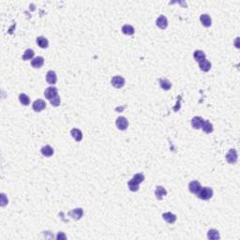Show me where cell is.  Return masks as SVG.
<instances>
[{
  "instance_id": "6da1fadb",
  "label": "cell",
  "mask_w": 240,
  "mask_h": 240,
  "mask_svg": "<svg viewBox=\"0 0 240 240\" xmlns=\"http://www.w3.org/2000/svg\"><path fill=\"white\" fill-rule=\"evenodd\" d=\"M144 180V175L142 173H136L131 180L128 181V186L131 191H137L139 189V185Z\"/></svg>"
},
{
  "instance_id": "7a4b0ae2",
  "label": "cell",
  "mask_w": 240,
  "mask_h": 240,
  "mask_svg": "<svg viewBox=\"0 0 240 240\" xmlns=\"http://www.w3.org/2000/svg\"><path fill=\"white\" fill-rule=\"evenodd\" d=\"M198 197L202 200H209L212 198L213 196V189L211 188L208 187H204L200 189V191L198 192Z\"/></svg>"
},
{
  "instance_id": "3957f363",
  "label": "cell",
  "mask_w": 240,
  "mask_h": 240,
  "mask_svg": "<svg viewBox=\"0 0 240 240\" xmlns=\"http://www.w3.org/2000/svg\"><path fill=\"white\" fill-rule=\"evenodd\" d=\"M44 96H45L46 98H48L49 100H51L52 98H55L56 96H58V90H57L56 87H52V86L48 87V88H46L45 91H44Z\"/></svg>"
},
{
  "instance_id": "277c9868",
  "label": "cell",
  "mask_w": 240,
  "mask_h": 240,
  "mask_svg": "<svg viewBox=\"0 0 240 240\" xmlns=\"http://www.w3.org/2000/svg\"><path fill=\"white\" fill-rule=\"evenodd\" d=\"M226 160L230 164H234L237 161V153L235 149H230L225 157Z\"/></svg>"
},
{
  "instance_id": "5b68a950",
  "label": "cell",
  "mask_w": 240,
  "mask_h": 240,
  "mask_svg": "<svg viewBox=\"0 0 240 240\" xmlns=\"http://www.w3.org/2000/svg\"><path fill=\"white\" fill-rule=\"evenodd\" d=\"M112 85L115 88H121L125 84V79L121 76H114L112 79Z\"/></svg>"
},
{
  "instance_id": "8992f818",
  "label": "cell",
  "mask_w": 240,
  "mask_h": 240,
  "mask_svg": "<svg viewBox=\"0 0 240 240\" xmlns=\"http://www.w3.org/2000/svg\"><path fill=\"white\" fill-rule=\"evenodd\" d=\"M115 124H116V127H117L119 129H121V130L127 129V128H128V122L127 118L124 117V116H119V117L116 119Z\"/></svg>"
},
{
  "instance_id": "52a82bcc",
  "label": "cell",
  "mask_w": 240,
  "mask_h": 240,
  "mask_svg": "<svg viewBox=\"0 0 240 240\" xmlns=\"http://www.w3.org/2000/svg\"><path fill=\"white\" fill-rule=\"evenodd\" d=\"M32 106H33V110L35 112H41L42 110H44L46 108V103L42 99H37V100L34 101Z\"/></svg>"
},
{
  "instance_id": "ba28073f",
  "label": "cell",
  "mask_w": 240,
  "mask_h": 240,
  "mask_svg": "<svg viewBox=\"0 0 240 240\" xmlns=\"http://www.w3.org/2000/svg\"><path fill=\"white\" fill-rule=\"evenodd\" d=\"M202 188L201 184L198 181H191L188 185V189L191 193L193 194H198V192L200 191V189Z\"/></svg>"
},
{
  "instance_id": "9c48e42d",
  "label": "cell",
  "mask_w": 240,
  "mask_h": 240,
  "mask_svg": "<svg viewBox=\"0 0 240 240\" xmlns=\"http://www.w3.org/2000/svg\"><path fill=\"white\" fill-rule=\"evenodd\" d=\"M68 215L74 219H80L83 215V210L82 208H75V209L71 210L70 212H68Z\"/></svg>"
},
{
  "instance_id": "30bf717a",
  "label": "cell",
  "mask_w": 240,
  "mask_h": 240,
  "mask_svg": "<svg viewBox=\"0 0 240 240\" xmlns=\"http://www.w3.org/2000/svg\"><path fill=\"white\" fill-rule=\"evenodd\" d=\"M44 64V58L42 56H37V57H34L31 61V65L33 68H39L43 66Z\"/></svg>"
},
{
  "instance_id": "8fae6325",
  "label": "cell",
  "mask_w": 240,
  "mask_h": 240,
  "mask_svg": "<svg viewBox=\"0 0 240 240\" xmlns=\"http://www.w3.org/2000/svg\"><path fill=\"white\" fill-rule=\"evenodd\" d=\"M46 81L48 83L50 84H54L56 83V81H57V76H56V73L52 70H49L46 74Z\"/></svg>"
},
{
  "instance_id": "7c38bea8",
  "label": "cell",
  "mask_w": 240,
  "mask_h": 240,
  "mask_svg": "<svg viewBox=\"0 0 240 240\" xmlns=\"http://www.w3.org/2000/svg\"><path fill=\"white\" fill-rule=\"evenodd\" d=\"M157 25L160 28V29H165L167 26H168V20L165 16L161 15L159 16L158 19H157V22H156Z\"/></svg>"
},
{
  "instance_id": "4fadbf2b",
  "label": "cell",
  "mask_w": 240,
  "mask_h": 240,
  "mask_svg": "<svg viewBox=\"0 0 240 240\" xmlns=\"http://www.w3.org/2000/svg\"><path fill=\"white\" fill-rule=\"evenodd\" d=\"M200 21H201L202 24L205 27H209L212 24V20L208 14H202L200 16Z\"/></svg>"
},
{
  "instance_id": "5bb4252c",
  "label": "cell",
  "mask_w": 240,
  "mask_h": 240,
  "mask_svg": "<svg viewBox=\"0 0 240 240\" xmlns=\"http://www.w3.org/2000/svg\"><path fill=\"white\" fill-rule=\"evenodd\" d=\"M155 195H156V198L158 200H161L164 196L167 195V191L163 187L158 186V187H157V188L155 190Z\"/></svg>"
},
{
  "instance_id": "9a60e30c",
  "label": "cell",
  "mask_w": 240,
  "mask_h": 240,
  "mask_svg": "<svg viewBox=\"0 0 240 240\" xmlns=\"http://www.w3.org/2000/svg\"><path fill=\"white\" fill-rule=\"evenodd\" d=\"M203 121H204V120H203L202 117H200V116H195V117H193L192 120H191V126H192L194 128H196V129L201 128H202V123H203Z\"/></svg>"
},
{
  "instance_id": "2e32d148",
  "label": "cell",
  "mask_w": 240,
  "mask_h": 240,
  "mask_svg": "<svg viewBox=\"0 0 240 240\" xmlns=\"http://www.w3.org/2000/svg\"><path fill=\"white\" fill-rule=\"evenodd\" d=\"M199 67L201 68V70L206 72L208 70H210L211 68V63L207 60V59H202L199 62Z\"/></svg>"
},
{
  "instance_id": "e0dca14e",
  "label": "cell",
  "mask_w": 240,
  "mask_h": 240,
  "mask_svg": "<svg viewBox=\"0 0 240 240\" xmlns=\"http://www.w3.org/2000/svg\"><path fill=\"white\" fill-rule=\"evenodd\" d=\"M162 218H163V219H164L166 222L171 223V224H172V223H174L175 220H176V216H175L174 214L171 213V212L164 213V214L162 215Z\"/></svg>"
},
{
  "instance_id": "ac0fdd59",
  "label": "cell",
  "mask_w": 240,
  "mask_h": 240,
  "mask_svg": "<svg viewBox=\"0 0 240 240\" xmlns=\"http://www.w3.org/2000/svg\"><path fill=\"white\" fill-rule=\"evenodd\" d=\"M70 134H71L72 138L77 142H80L82 138V133L79 128H72L70 130Z\"/></svg>"
},
{
  "instance_id": "d6986e66",
  "label": "cell",
  "mask_w": 240,
  "mask_h": 240,
  "mask_svg": "<svg viewBox=\"0 0 240 240\" xmlns=\"http://www.w3.org/2000/svg\"><path fill=\"white\" fill-rule=\"evenodd\" d=\"M36 41H37V44H38L40 48H43V49L47 48L48 45H49L48 39L45 38L44 37H38L37 39H36Z\"/></svg>"
},
{
  "instance_id": "ffe728a7",
  "label": "cell",
  "mask_w": 240,
  "mask_h": 240,
  "mask_svg": "<svg viewBox=\"0 0 240 240\" xmlns=\"http://www.w3.org/2000/svg\"><path fill=\"white\" fill-rule=\"evenodd\" d=\"M41 154L44 157H51L53 155V149L50 145H45L41 148Z\"/></svg>"
},
{
  "instance_id": "44dd1931",
  "label": "cell",
  "mask_w": 240,
  "mask_h": 240,
  "mask_svg": "<svg viewBox=\"0 0 240 240\" xmlns=\"http://www.w3.org/2000/svg\"><path fill=\"white\" fill-rule=\"evenodd\" d=\"M122 32L125 34V35H128V36H130V35H133L134 34V28L132 25L130 24H124L122 26Z\"/></svg>"
},
{
  "instance_id": "7402d4cb",
  "label": "cell",
  "mask_w": 240,
  "mask_h": 240,
  "mask_svg": "<svg viewBox=\"0 0 240 240\" xmlns=\"http://www.w3.org/2000/svg\"><path fill=\"white\" fill-rule=\"evenodd\" d=\"M202 130L205 132V133H211L213 131V125L209 122V121H206L204 120L202 125Z\"/></svg>"
},
{
  "instance_id": "603a6c76",
  "label": "cell",
  "mask_w": 240,
  "mask_h": 240,
  "mask_svg": "<svg viewBox=\"0 0 240 240\" xmlns=\"http://www.w3.org/2000/svg\"><path fill=\"white\" fill-rule=\"evenodd\" d=\"M160 87L164 90H169L172 87V83L168 79H159Z\"/></svg>"
},
{
  "instance_id": "cb8c5ba5",
  "label": "cell",
  "mask_w": 240,
  "mask_h": 240,
  "mask_svg": "<svg viewBox=\"0 0 240 240\" xmlns=\"http://www.w3.org/2000/svg\"><path fill=\"white\" fill-rule=\"evenodd\" d=\"M193 56H194V59L197 61V62H200L201 60L202 59H205V53L201 51V50H197L193 52Z\"/></svg>"
},
{
  "instance_id": "d4e9b609",
  "label": "cell",
  "mask_w": 240,
  "mask_h": 240,
  "mask_svg": "<svg viewBox=\"0 0 240 240\" xmlns=\"http://www.w3.org/2000/svg\"><path fill=\"white\" fill-rule=\"evenodd\" d=\"M34 51L31 50V49H27L25 50V52H23V55H22V60L26 61V60H30V59H33L34 57Z\"/></svg>"
},
{
  "instance_id": "484cf974",
  "label": "cell",
  "mask_w": 240,
  "mask_h": 240,
  "mask_svg": "<svg viewBox=\"0 0 240 240\" xmlns=\"http://www.w3.org/2000/svg\"><path fill=\"white\" fill-rule=\"evenodd\" d=\"M19 100H20V102H21L22 105H24V106H27V105H29V103H30V98H28V96H27L26 94H23V93L20 94V96H19Z\"/></svg>"
},
{
  "instance_id": "4316f807",
  "label": "cell",
  "mask_w": 240,
  "mask_h": 240,
  "mask_svg": "<svg viewBox=\"0 0 240 240\" xmlns=\"http://www.w3.org/2000/svg\"><path fill=\"white\" fill-rule=\"evenodd\" d=\"M207 237H208V239H218L220 237V235H219V233L217 230L211 229L207 232Z\"/></svg>"
},
{
  "instance_id": "83f0119b",
  "label": "cell",
  "mask_w": 240,
  "mask_h": 240,
  "mask_svg": "<svg viewBox=\"0 0 240 240\" xmlns=\"http://www.w3.org/2000/svg\"><path fill=\"white\" fill-rule=\"evenodd\" d=\"M60 101H61V99H60V97H59V96H56L55 98H52V99L50 100L51 104H52V106H54V107L59 106V105H60Z\"/></svg>"
},
{
  "instance_id": "f1b7e54d",
  "label": "cell",
  "mask_w": 240,
  "mask_h": 240,
  "mask_svg": "<svg viewBox=\"0 0 240 240\" xmlns=\"http://www.w3.org/2000/svg\"><path fill=\"white\" fill-rule=\"evenodd\" d=\"M8 203V199L6 198V195L4 193L1 194V206H5Z\"/></svg>"
},
{
  "instance_id": "f546056e",
  "label": "cell",
  "mask_w": 240,
  "mask_h": 240,
  "mask_svg": "<svg viewBox=\"0 0 240 240\" xmlns=\"http://www.w3.org/2000/svg\"><path fill=\"white\" fill-rule=\"evenodd\" d=\"M57 239H66V235L63 233V232H59L56 236Z\"/></svg>"
}]
</instances>
